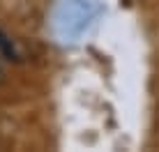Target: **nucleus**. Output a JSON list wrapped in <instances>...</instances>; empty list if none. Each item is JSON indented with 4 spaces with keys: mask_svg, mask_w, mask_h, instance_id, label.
Returning a JSON list of instances; mask_svg holds the SVG:
<instances>
[{
    "mask_svg": "<svg viewBox=\"0 0 159 152\" xmlns=\"http://www.w3.org/2000/svg\"><path fill=\"white\" fill-rule=\"evenodd\" d=\"M104 12L99 0H58L51 12V30L60 44L74 46L95 30Z\"/></svg>",
    "mask_w": 159,
    "mask_h": 152,
    "instance_id": "nucleus-1",
    "label": "nucleus"
},
{
    "mask_svg": "<svg viewBox=\"0 0 159 152\" xmlns=\"http://www.w3.org/2000/svg\"><path fill=\"white\" fill-rule=\"evenodd\" d=\"M0 53H5V56H9V58H16L12 39H7V37H2V35H0Z\"/></svg>",
    "mask_w": 159,
    "mask_h": 152,
    "instance_id": "nucleus-2",
    "label": "nucleus"
},
{
    "mask_svg": "<svg viewBox=\"0 0 159 152\" xmlns=\"http://www.w3.org/2000/svg\"><path fill=\"white\" fill-rule=\"evenodd\" d=\"M2 76H5V67H2V60H0V81H2Z\"/></svg>",
    "mask_w": 159,
    "mask_h": 152,
    "instance_id": "nucleus-3",
    "label": "nucleus"
}]
</instances>
